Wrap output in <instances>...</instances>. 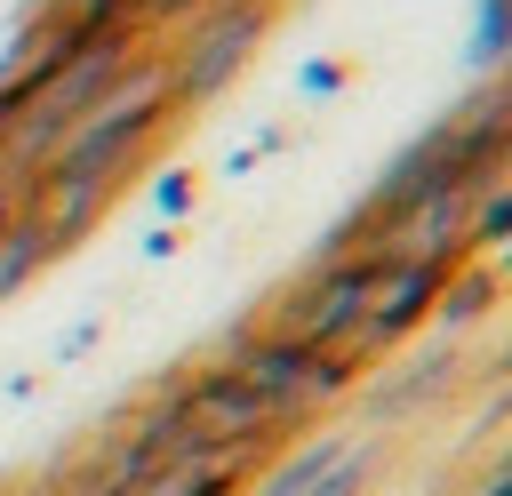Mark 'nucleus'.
<instances>
[{
  "mask_svg": "<svg viewBox=\"0 0 512 496\" xmlns=\"http://www.w3.org/2000/svg\"><path fill=\"white\" fill-rule=\"evenodd\" d=\"M48 256H56V248H48V232H40V224L24 216V200H16V216L0 224V304H8V296H16Z\"/></svg>",
  "mask_w": 512,
  "mask_h": 496,
  "instance_id": "5",
  "label": "nucleus"
},
{
  "mask_svg": "<svg viewBox=\"0 0 512 496\" xmlns=\"http://www.w3.org/2000/svg\"><path fill=\"white\" fill-rule=\"evenodd\" d=\"M176 416H184V432L200 440V448H240L248 432H264L272 416H264V400L240 384V376H200L192 392H176Z\"/></svg>",
  "mask_w": 512,
  "mask_h": 496,
  "instance_id": "2",
  "label": "nucleus"
},
{
  "mask_svg": "<svg viewBox=\"0 0 512 496\" xmlns=\"http://www.w3.org/2000/svg\"><path fill=\"white\" fill-rule=\"evenodd\" d=\"M40 8H48V0H40Z\"/></svg>",
  "mask_w": 512,
  "mask_h": 496,
  "instance_id": "8",
  "label": "nucleus"
},
{
  "mask_svg": "<svg viewBox=\"0 0 512 496\" xmlns=\"http://www.w3.org/2000/svg\"><path fill=\"white\" fill-rule=\"evenodd\" d=\"M8 216H16V184H0V224H8Z\"/></svg>",
  "mask_w": 512,
  "mask_h": 496,
  "instance_id": "6",
  "label": "nucleus"
},
{
  "mask_svg": "<svg viewBox=\"0 0 512 496\" xmlns=\"http://www.w3.org/2000/svg\"><path fill=\"white\" fill-rule=\"evenodd\" d=\"M144 8H160V16H168V8H184V0H144Z\"/></svg>",
  "mask_w": 512,
  "mask_h": 496,
  "instance_id": "7",
  "label": "nucleus"
},
{
  "mask_svg": "<svg viewBox=\"0 0 512 496\" xmlns=\"http://www.w3.org/2000/svg\"><path fill=\"white\" fill-rule=\"evenodd\" d=\"M160 104H168V80L128 72L80 128H64V144L48 152V176H80V184H104V192H112V176L136 160V144H144V128L160 120Z\"/></svg>",
  "mask_w": 512,
  "mask_h": 496,
  "instance_id": "1",
  "label": "nucleus"
},
{
  "mask_svg": "<svg viewBox=\"0 0 512 496\" xmlns=\"http://www.w3.org/2000/svg\"><path fill=\"white\" fill-rule=\"evenodd\" d=\"M224 488V464H216V448H192V456H176V464H152L144 480H128L120 496H216Z\"/></svg>",
  "mask_w": 512,
  "mask_h": 496,
  "instance_id": "4",
  "label": "nucleus"
},
{
  "mask_svg": "<svg viewBox=\"0 0 512 496\" xmlns=\"http://www.w3.org/2000/svg\"><path fill=\"white\" fill-rule=\"evenodd\" d=\"M248 40H256V8H232V16H216L192 48H184V64H176V96H208L216 80H232V64L248 56Z\"/></svg>",
  "mask_w": 512,
  "mask_h": 496,
  "instance_id": "3",
  "label": "nucleus"
}]
</instances>
